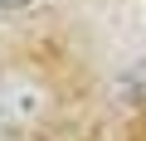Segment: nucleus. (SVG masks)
Returning <instances> with one entry per match:
<instances>
[{
	"instance_id": "f257e3e1",
	"label": "nucleus",
	"mask_w": 146,
	"mask_h": 141,
	"mask_svg": "<svg viewBox=\"0 0 146 141\" xmlns=\"http://www.w3.org/2000/svg\"><path fill=\"white\" fill-rule=\"evenodd\" d=\"M25 5H34V0H0V10H25Z\"/></svg>"
}]
</instances>
